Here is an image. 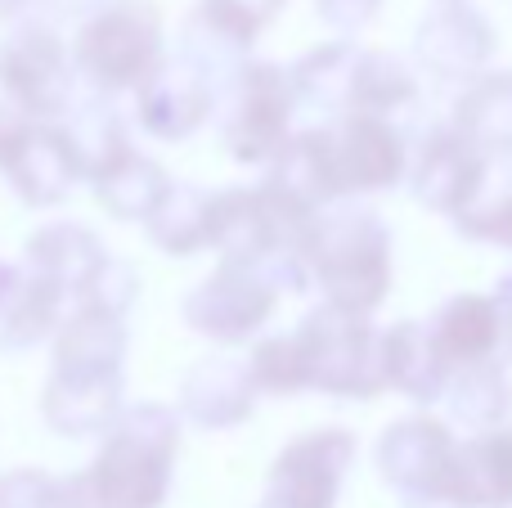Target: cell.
<instances>
[{"instance_id": "obj_3", "label": "cell", "mask_w": 512, "mask_h": 508, "mask_svg": "<svg viewBox=\"0 0 512 508\" xmlns=\"http://www.w3.org/2000/svg\"><path fill=\"white\" fill-rule=\"evenodd\" d=\"M77 81H86L90 95H126L140 90L167 59L162 45V18L149 0H113L86 23H77V36L68 45Z\"/></svg>"}, {"instance_id": "obj_15", "label": "cell", "mask_w": 512, "mask_h": 508, "mask_svg": "<svg viewBox=\"0 0 512 508\" xmlns=\"http://www.w3.org/2000/svg\"><path fill=\"white\" fill-rule=\"evenodd\" d=\"M126 410L122 369H50L41 414L59 437H104Z\"/></svg>"}, {"instance_id": "obj_32", "label": "cell", "mask_w": 512, "mask_h": 508, "mask_svg": "<svg viewBox=\"0 0 512 508\" xmlns=\"http://www.w3.org/2000/svg\"><path fill=\"white\" fill-rule=\"evenodd\" d=\"M454 230L472 243H495V248L512 252V185H504V189L486 185L477 203L454 221Z\"/></svg>"}, {"instance_id": "obj_37", "label": "cell", "mask_w": 512, "mask_h": 508, "mask_svg": "<svg viewBox=\"0 0 512 508\" xmlns=\"http://www.w3.org/2000/svg\"><path fill=\"white\" fill-rule=\"evenodd\" d=\"M36 5H45L54 18H77V23H86L90 14H99V9L113 5V0H36Z\"/></svg>"}, {"instance_id": "obj_12", "label": "cell", "mask_w": 512, "mask_h": 508, "mask_svg": "<svg viewBox=\"0 0 512 508\" xmlns=\"http://www.w3.org/2000/svg\"><path fill=\"white\" fill-rule=\"evenodd\" d=\"M180 311H185V324L194 333L221 342V347H239L274 320L279 293L239 266H216L203 284L189 288Z\"/></svg>"}, {"instance_id": "obj_43", "label": "cell", "mask_w": 512, "mask_h": 508, "mask_svg": "<svg viewBox=\"0 0 512 508\" xmlns=\"http://www.w3.org/2000/svg\"><path fill=\"white\" fill-rule=\"evenodd\" d=\"M261 508H265V504H261Z\"/></svg>"}, {"instance_id": "obj_4", "label": "cell", "mask_w": 512, "mask_h": 508, "mask_svg": "<svg viewBox=\"0 0 512 508\" xmlns=\"http://www.w3.org/2000/svg\"><path fill=\"white\" fill-rule=\"evenodd\" d=\"M292 333L306 356V392H324L337 401H369V396L387 392L382 329L369 324V315H346L319 302Z\"/></svg>"}, {"instance_id": "obj_26", "label": "cell", "mask_w": 512, "mask_h": 508, "mask_svg": "<svg viewBox=\"0 0 512 508\" xmlns=\"http://www.w3.org/2000/svg\"><path fill=\"white\" fill-rule=\"evenodd\" d=\"M212 198L216 189H198L189 180H171L162 203L149 212L144 234L167 257H194L212 239Z\"/></svg>"}, {"instance_id": "obj_18", "label": "cell", "mask_w": 512, "mask_h": 508, "mask_svg": "<svg viewBox=\"0 0 512 508\" xmlns=\"http://www.w3.org/2000/svg\"><path fill=\"white\" fill-rule=\"evenodd\" d=\"M104 261H108V248L99 243V234L77 221H50L36 234H27L23 243V270L45 279L50 288H59L68 297V306L77 302L81 288L95 279V270Z\"/></svg>"}, {"instance_id": "obj_42", "label": "cell", "mask_w": 512, "mask_h": 508, "mask_svg": "<svg viewBox=\"0 0 512 508\" xmlns=\"http://www.w3.org/2000/svg\"><path fill=\"white\" fill-rule=\"evenodd\" d=\"M32 5H36V0H32Z\"/></svg>"}, {"instance_id": "obj_27", "label": "cell", "mask_w": 512, "mask_h": 508, "mask_svg": "<svg viewBox=\"0 0 512 508\" xmlns=\"http://www.w3.org/2000/svg\"><path fill=\"white\" fill-rule=\"evenodd\" d=\"M418 104V81L400 54L387 50H360L351 72V86H346V113H364V117H382V122H396L405 108ZM342 113V117H346Z\"/></svg>"}, {"instance_id": "obj_20", "label": "cell", "mask_w": 512, "mask_h": 508, "mask_svg": "<svg viewBox=\"0 0 512 508\" xmlns=\"http://www.w3.org/2000/svg\"><path fill=\"white\" fill-rule=\"evenodd\" d=\"M5 180L18 194V203L59 207V203H68L72 189L81 185V171H77V158H72L59 126H32V135H27V144L18 149V158L5 167Z\"/></svg>"}, {"instance_id": "obj_8", "label": "cell", "mask_w": 512, "mask_h": 508, "mask_svg": "<svg viewBox=\"0 0 512 508\" xmlns=\"http://www.w3.org/2000/svg\"><path fill=\"white\" fill-rule=\"evenodd\" d=\"M454 446L459 441H454L450 423L414 414V419H396L382 432L373 446V464H378L382 482L405 500V508H436L445 495Z\"/></svg>"}, {"instance_id": "obj_25", "label": "cell", "mask_w": 512, "mask_h": 508, "mask_svg": "<svg viewBox=\"0 0 512 508\" xmlns=\"http://www.w3.org/2000/svg\"><path fill=\"white\" fill-rule=\"evenodd\" d=\"M50 369H122L126 360V320L90 306H68L59 333H54Z\"/></svg>"}, {"instance_id": "obj_2", "label": "cell", "mask_w": 512, "mask_h": 508, "mask_svg": "<svg viewBox=\"0 0 512 508\" xmlns=\"http://www.w3.org/2000/svg\"><path fill=\"white\" fill-rule=\"evenodd\" d=\"M310 288L324 306L346 315H373L391 293V230L373 207L333 203L315 216L306 243Z\"/></svg>"}, {"instance_id": "obj_17", "label": "cell", "mask_w": 512, "mask_h": 508, "mask_svg": "<svg viewBox=\"0 0 512 508\" xmlns=\"http://www.w3.org/2000/svg\"><path fill=\"white\" fill-rule=\"evenodd\" d=\"M445 508H512V423L472 432L454 446L445 477Z\"/></svg>"}, {"instance_id": "obj_23", "label": "cell", "mask_w": 512, "mask_h": 508, "mask_svg": "<svg viewBox=\"0 0 512 508\" xmlns=\"http://www.w3.org/2000/svg\"><path fill=\"white\" fill-rule=\"evenodd\" d=\"M63 315H68V297L45 279L27 275L23 266H14L5 297H0V351H32L50 342Z\"/></svg>"}, {"instance_id": "obj_11", "label": "cell", "mask_w": 512, "mask_h": 508, "mask_svg": "<svg viewBox=\"0 0 512 508\" xmlns=\"http://www.w3.org/2000/svg\"><path fill=\"white\" fill-rule=\"evenodd\" d=\"M328 153L342 203L360 194H387L409 171V135L382 117L346 113L337 126H328Z\"/></svg>"}, {"instance_id": "obj_9", "label": "cell", "mask_w": 512, "mask_h": 508, "mask_svg": "<svg viewBox=\"0 0 512 508\" xmlns=\"http://www.w3.org/2000/svg\"><path fill=\"white\" fill-rule=\"evenodd\" d=\"M405 185L427 212L459 221L481 198V189L490 185V158L481 149H472L450 122L432 126V131L409 149Z\"/></svg>"}, {"instance_id": "obj_19", "label": "cell", "mask_w": 512, "mask_h": 508, "mask_svg": "<svg viewBox=\"0 0 512 508\" xmlns=\"http://www.w3.org/2000/svg\"><path fill=\"white\" fill-rule=\"evenodd\" d=\"M256 410V387L248 365L234 356H207L180 383V414L203 432H225L248 423Z\"/></svg>"}, {"instance_id": "obj_31", "label": "cell", "mask_w": 512, "mask_h": 508, "mask_svg": "<svg viewBox=\"0 0 512 508\" xmlns=\"http://www.w3.org/2000/svg\"><path fill=\"white\" fill-rule=\"evenodd\" d=\"M256 396H297L306 392V356H301L297 333H270L256 338L252 356L243 360Z\"/></svg>"}, {"instance_id": "obj_7", "label": "cell", "mask_w": 512, "mask_h": 508, "mask_svg": "<svg viewBox=\"0 0 512 508\" xmlns=\"http://www.w3.org/2000/svg\"><path fill=\"white\" fill-rule=\"evenodd\" d=\"M355 459L351 428H315L288 441L265 473V508H337Z\"/></svg>"}, {"instance_id": "obj_36", "label": "cell", "mask_w": 512, "mask_h": 508, "mask_svg": "<svg viewBox=\"0 0 512 508\" xmlns=\"http://www.w3.org/2000/svg\"><path fill=\"white\" fill-rule=\"evenodd\" d=\"M32 126H41V122H32V117H23L14 104H5L0 99V176H5V167L18 158V149L27 144V135H32Z\"/></svg>"}, {"instance_id": "obj_29", "label": "cell", "mask_w": 512, "mask_h": 508, "mask_svg": "<svg viewBox=\"0 0 512 508\" xmlns=\"http://www.w3.org/2000/svg\"><path fill=\"white\" fill-rule=\"evenodd\" d=\"M95 185V203L104 207L113 221H149V212L162 203V194H167L171 176L158 167L153 158H144L140 149L126 153L117 167H108L99 180H90Z\"/></svg>"}, {"instance_id": "obj_35", "label": "cell", "mask_w": 512, "mask_h": 508, "mask_svg": "<svg viewBox=\"0 0 512 508\" xmlns=\"http://www.w3.org/2000/svg\"><path fill=\"white\" fill-rule=\"evenodd\" d=\"M382 0H315V14L337 32V41H351L378 18Z\"/></svg>"}, {"instance_id": "obj_39", "label": "cell", "mask_w": 512, "mask_h": 508, "mask_svg": "<svg viewBox=\"0 0 512 508\" xmlns=\"http://www.w3.org/2000/svg\"><path fill=\"white\" fill-rule=\"evenodd\" d=\"M54 508H81L77 500H72V491H68V486H63V477H59V504H54Z\"/></svg>"}, {"instance_id": "obj_41", "label": "cell", "mask_w": 512, "mask_h": 508, "mask_svg": "<svg viewBox=\"0 0 512 508\" xmlns=\"http://www.w3.org/2000/svg\"><path fill=\"white\" fill-rule=\"evenodd\" d=\"M441 5H468V0H441Z\"/></svg>"}, {"instance_id": "obj_1", "label": "cell", "mask_w": 512, "mask_h": 508, "mask_svg": "<svg viewBox=\"0 0 512 508\" xmlns=\"http://www.w3.org/2000/svg\"><path fill=\"white\" fill-rule=\"evenodd\" d=\"M180 414L167 405H126L99 437V455L77 477H63L81 508H162L176 477Z\"/></svg>"}, {"instance_id": "obj_14", "label": "cell", "mask_w": 512, "mask_h": 508, "mask_svg": "<svg viewBox=\"0 0 512 508\" xmlns=\"http://www.w3.org/2000/svg\"><path fill=\"white\" fill-rule=\"evenodd\" d=\"M495 50H499L495 27L472 5H436L414 32L418 68H427L436 81L472 86L486 72V63L495 59Z\"/></svg>"}, {"instance_id": "obj_28", "label": "cell", "mask_w": 512, "mask_h": 508, "mask_svg": "<svg viewBox=\"0 0 512 508\" xmlns=\"http://www.w3.org/2000/svg\"><path fill=\"white\" fill-rule=\"evenodd\" d=\"M360 45L355 41H328L315 45L306 59H297L288 72L292 108H310V113H346V86H351Z\"/></svg>"}, {"instance_id": "obj_16", "label": "cell", "mask_w": 512, "mask_h": 508, "mask_svg": "<svg viewBox=\"0 0 512 508\" xmlns=\"http://www.w3.org/2000/svg\"><path fill=\"white\" fill-rule=\"evenodd\" d=\"M265 194L279 203L297 207V212L319 216L324 207L342 203L333 180V153H328V126H310V131H292L283 149L265 162Z\"/></svg>"}, {"instance_id": "obj_5", "label": "cell", "mask_w": 512, "mask_h": 508, "mask_svg": "<svg viewBox=\"0 0 512 508\" xmlns=\"http://www.w3.org/2000/svg\"><path fill=\"white\" fill-rule=\"evenodd\" d=\"M292 90L288 72L279 63L248 59L221 81L216 90V122H221V144L243 167H265L283 140L292 135Z\"/></svg>"}, {"instance_id": "obj_33", "label": "cell", "mask_w": 512, "mask_h": 508, "mask_svg": "<svg viewBox=\"0 0 512 508\" xmlns=\"http://www.w3.org/2000/svg\"><path fill=\"white\" fill-rule=\"evenodd\" d=\"M135 297H140V275H135V266L131 261L108 257L104 266L95 270V279L81 288V297L72 306H90V311H108V315H122L126 320Z\"/></svg>"}, {"instance_id": "obj_38", "label": "cell", "mask_w": 512, "mask_h": 508, "mask_svg": "<svg viewBox=\"0 0 512 508\" xmlns=\"http://www.w3.org/2000/svg\"><path fill=\"white\" fill-rule=\"evenodd\" d=\"M23 9H32V0H0V18H18Z\"/></svg>"}, {"instance_id": "obj_21", "label": "cell", "mask_w": 512, "mask_h": 508, "mask_svg": "<svg viewBox=\"0 0 512 508\" xmlns=\"http://www.w3.org/2000/svg\"><path fill=\"white\" fill-rule=\"evenodd\" d=\"M382 383H387V392L409 396L414 405H432L445 396L450 369L436 356L427 324L400 320L391 329H382Z\"/></svg>"}, {"instance_id": "obj_22", "label": "cell", "mask_w": 512, "mask_h": 508, "mask_svg": "<svg viewBox=\"0 0 512 508\" xmlns=\"http://www.w3.org/2000/svg\"><path fill=\"white\" fill-rule=\"evenodd\" d=\"M54 126H59L63 140H68L81 180H99L108 167H117L126 153H135L122 108L104 95L77 99V104L63 113V122H54Z\"/></svg>"}, {"instance_id": "obj_10", "label": "cell", "mask_w": 512, "mask_h": 508, "mask_svg": "<svg viewBox=\"0 0 512 508\" xmlns=\"http://www.w3.org/2000/svg\"><path fill=\"white\" fill-rule=\"evenodd\" d=\"M423 324L450 374L481 365H499V369L512 365V302H504V297L454 293Z\"/></svg>"}, {"instance_id": "obj_13", "label": "cell", "mask_w": 512, "mask_h": 508, "mask_svg": "<svg viewBox=\"0 0 512 508\" xmlns=\"http://www.w3.org/2000/svg\"><path fill=\"white\" fill-rule=\"evenodd\" d=\"M216 113V81L203 68H194L180 54H167L149 81L135 90V117L162 144H180L198 135Z\"/></svg>"}, {"instance_id": "obj_6", "label": "cell", "mask_w": 512, "mask_h": 508, "mask_svg": "<svg viewBox=\"0 0 512 508\" xmlns=\"http://www.w3.org/2000/svg\"><path fill=\"white\" fill-rule=\"evenodd\" d=\"M0 90L5 104L41 126L63 122V113L77 104V68L50 23H18L0 41Z\"/></svg>"}, {"instance_id": "obj_24", "label": "cell", "mask_w": 512, "mask_h": 508, "mask_svg": "<svg viewBox=\"0 0 512 508\" xmlns=\"http://www.w3.org/2000/svg\"><path fill=\"white\" fill-rule=\"evenodd\" d=\"M450 126L472 144V149L486 153V158H504V153H512V68L481 72V77L459 95V108H454Z\"/></svg>"}, {"instance_id": "obj_30", "label": "cell", "mask_w": 512, "mask_h": 508, "mask_svg": "<svg viewBox=\"0 0 512 508\" xmlns=\"http://www.w3.org/2000/svg\"><path fill=\"white\" fill-rule=\"evenodd\" d=\"M445 405L450 419L468 432H490L504 428L508 410H512V378L499 365H481V369H459L445 383Z\"/></svg>"}, {"instance_id": "obj_40", "label": "cell", "mask_w": 512, "mask_h": 508, "mask_svg": "<svg viewBox=\"0 0 512 508\" xmlns=\"http://www.w3.org/2000/svg\"><path fill=\"white\" fill-rule=\"evenodd\" d=\"M9 275H14V266H5V261H0V297H5V288H9Z\"/></svg>"}, {"instance_id": "obj_34", "label": "cell", "mask_w": 512, "mask_h": 508, "mask_svg": "<svg viewBox=\"0 0 512 508\" xmlns=\"http://www.w3.org/2000/svg\"><path fill=\"white\" fill-rule=\"evenodd\" d=\"M59 504V477L41 468H14L0 477V508H54Z\"/></svg>"}]
</instances>
